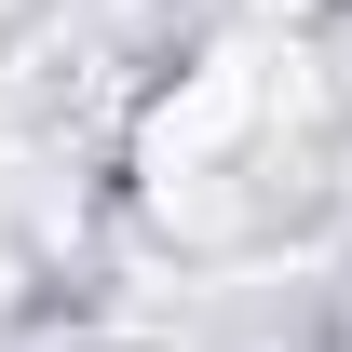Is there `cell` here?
I'll list each match as a JSON object with an SVG mask.
<instances>
[{"mask_svg":"<svg viewBox=\"0 0 352 352\" xmlns=\"http://www.w3.org/2000/svg\"><path fill=\"white\" fill-rule=\"evenodd\" d=\"M285 68H298V54L230 41V54H204V68H176V82L149 95L135 176H149L163 217H217V190L271 176V149H285Z\"/></svg>","mask_w":352,"mask_h":352,"instance_id":"6da1fadb","label":"cell"},{"mask_svg":"<svg viewBox=\"0 0 352 352\" xmlns=\"http://www.w3.org/2000/svg\"><path fill=\"white\" fill-rule=\"evenodd\" d=\"M0 14H14V0H0Z\"/></svg>","mask_w":352,"mask_h":352,"instance_id":"7a4b0ae2","label":"cell"}]
</instances>
